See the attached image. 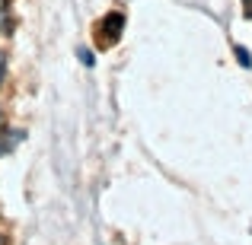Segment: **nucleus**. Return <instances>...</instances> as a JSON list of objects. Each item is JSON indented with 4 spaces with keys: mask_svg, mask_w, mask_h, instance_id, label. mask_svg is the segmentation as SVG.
<instances>
[{
    "mask_svg": "<svg viewBox=\"0 0 252 245\" xmlns=\"http://www.w3.org/2000/svg\"><path fill=\"white\" fill-rule=\"evenodd\" d=\"M0 245H3V239H0Z\"/></svg>",
    "mask_w": 252,
    "mask_h": 245,
    "instance_id": "obj_6",
    "label": "nucleus"
},
{
    "mask_svg": "<svg viewBox=\"0 0 252 245\" xmlns=\"http://www.w3.org/2000/svg\"><path fill=\"white\" fill-rule=\"evenodd\" d=\"M3 10H6V0H0V16H3Z\"/></svg>",
    "mask_w": 252,
    "mask_h": 245,
    "instance_id": "obj_4",
    "label": "nucleus"
},
{
    "mask_svg": "<svg viewBox=\"0 0 252 245\" xmlns=\"http://www.w3.org/2000/svg\"><path fill=\"white\" fill-rule=\"evenodd\" d=\"M0 77H3V54H0Z\"/></svg>",
    "mask_w": 252,
    "mask_h": 245,
    "instance_id": "obj_5",
    "label": "nucleus"
},
{
    "mask_svg": "<svg viewBox=\"0 0 252 245\" xmlns=\"http://www.w3.org/2000/svg\"><path fill=\"white\" fill-rule=\"evenodd\" d=\"M23 137V131H6V137L0 140V153H10L13 147H16V140Z\"/></svg>",
    "mask_w": 252,
    "mask_h": 245,
    "instance_id": "obj_2",
    "label": "nucleus"
},
{
    "mask_svg": "<svg viewBox=\"0 0 252 245\" xmlns=\"http://www.w3.org/2000/svg\"><path fill=\"white\" fill-rule=\"evenodd\" d=\"M125 26V16L122 13H109V16L102 19V26H96V32H105L109 35V42H115V35H118V29Z\"/></svg>",
    "mask_w": 252,
    "mask_h": 245,
    "instance_id": "obj_1",
    "label": "nucleus"
},
{
    "mask_svg": "<svg viewBox=\"0 0 252 245\" xmlns=\"http://www.w3.org/2000/svg\"><path fill=\"white\" fill-rule=\"evenodd\" d=\"M236 57H240L243 67H249V64H252V57H249V51H246V48H236Z\"/></svg>",
    "mask_w": 252,
    "mask_h": 245,
    "instance_id": "obj_3",
    "label": "nucleus"
}]
</instances>
